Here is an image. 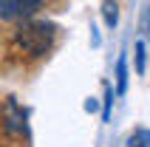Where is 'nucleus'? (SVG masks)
<instances>
[{
  "label": "nucleus",
  "instance_id": "f257e3e1",
  "mask_svg": "<svg viewBox=\"0 0 150 147\" xmlns=\"http://www.w3.org/2000/svg\"><path fill=\"white\" fill-rule=\"evenodd\" d=\"M57 42V25L48 20H20L8 31V48L11 54H20L23 59H40L45 57Z\"/></svg>",
  "mask_w": 150,
  "mask_h": 147
},
{
  "label": "nucleus",
  "instance_id": "f03ea898",
  "mask_svg": "<svg viewBox=\"0 0 150 147\" xmlns=\"http://www.w3.org/2000/svg\"><path fill=\"white\" fill-rule=\"evenodd\" d=\"M25 130H28L25 110L14 102V96H8L3 102V133H6V139H11V136H25Z\"/></svg>",
  "mask_w": 150,
  "mask_h": 147
},
{
  "label": "nucleus",
  "instance_id": "7ed1b4c3",
  "mask_svg": "<svg viewBox=\"0 0 150 147\" xmlns=\"http://www.w3.org/2000/svg\"><path fill=\"white\" fill-rule=\"evenodd\" d=\"M42 8V0H0V17L11 23V20H28Z\"/></svg>",
  "mask_w": 150,
  "mask_h": 147
},
{
  "label": "nucleus",
  "instance_id": "20e7f679",
  "mask_svg": "<svg viewBox=\"0 0 150 147\" xmlns=\"http://www.w3.org/2000/svg\"><path fill=\"white\" fill-rule=\"evenodd\" d=\"M102 20H105L108 28H113L119 23V3L116 0H102Z\"/></svg>",
  "mask_w": 150,
  "mask_h": 147
},
{
  "label": "nucleus",
  "instance_id": "39448f33",
  "mask_svg": "<svg viewBox=\"0 0 150 147\" xmlns=\"http://www.w3.org/2000/svg\"><path fill=\"white\" fill-rule=\"evenodd\" d=\"M127 90V62L125 57H119L116 62V93H125Z\"/></svg>",
  "mask_w": 150,
  "mask_h": 147
},
{
  "label": "nucleus",
  "instance_id": "423d86ee",
  "mask_svg": "<svg viewBox=\"0 0 150 147\" xmlns=\"http://www.w3.org/2000/svg\"><path fill=\"white\" fill-rule=\"evenodd\" d=\"M125 147H150V130L147 127H139L136 133H130V139H127Z\"/></svg>",
  "mask_w": 150,
  "mask_h": 147
},
{
  "label": "nucleus",
  "instance_id": "0eeeda50",
  "mask_svg": "<svg viewBox=\"0 0 150 147\" xmlns=\"http://www.w3.org/2000/svg\"><path fill=\"white\" fill-rule=\"evenodd\" d=\"M136 71L144 74V42L136 40Z\"/></svg>",
  "mask_w": 150,
  "mask_h": 147
},
{
  "label": "nucleus",
  "instance_id": "6e6552de",
  "mask_svg": "<svg viewBox=\"0 0 150 147\" xmlns=\"http://www.w3.org/2000/svg\"><path fill=\"white\" fill-rule=\"evenodd\" d=\"M110 105H113V90L108 88V96H105V110H102V122H110Z\"/></svg>",
  "mask_w": 150,
  "mask_h": 147
},
{
  "label": "nucleus",
  "instance_id": "1a4fd4ad",
  "mask_svg": "<svg viewBox=\"0 0 150 147\" xmlns=\"http://www.w3.org/2000/svg\"><path fill=\"white\" fill-rule=\"evenodd\" d=\"M144 31L150 34V6H147V11H144Z\"/></svg>",
  "mask_w": 150,
  "mask_h": 147
},
{
  "label": "nucleus",
  "instance_id": "9d476101",
  "mask_svg": "<svg viewBox=\"0 0 150 147\" xmlns=\"http://www.w3.org/2000/svg\"><path fill=\"white\" fill-rule=\"evenodd\" d=\"M85 110H96V99H88L85 102Z\"/></svg>",
  "mask_w": 150,
  "mask_h": 147
}]
</instances>
